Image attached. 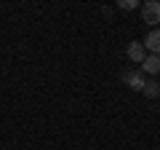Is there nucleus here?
<instances>
[{
    "mask_svg": "<svg viewBox=\"0 0 160 150\" xmlns=\"http://www.w3.org/2000/svg\"><path fill=\"white\" fill-rule=\"evenodd\" d=\"M118 6L123 8V11H133V8H139V3H136V0H120Z\"/></svg>",
    "mask_w": 160,
    "mask_h": 150,
    "instance_id": "nucleus-7",
    "label": "nucleus"
},
{
    "mask_svg": "<svg viewBox=\"0 0 160 150\" xmlns=\"http://www.w3.org/2000/svg\"><path fill=\"white\" fill-rule=\"evenodd\" d=\"M142 70L147 75H160V54H147L142 62Z\"/></svg>",
    "mask_w": 160,
    "mask_h": 150,
    "instance_id": "nucleus-2",
    "label": "nucleus"
},
{
    "mask_svg": "<svg viewBox=\"0 0 160 150\" xmlns=\"http://www.w3.org/2000/svg\"><path fill=\"white\" fill-rule=\"evenodd\" d=\"M142 46L147 48L149 54H160V29H149V35L144 38Z\"/></svg>",
    "mask_w": 160,
    "mask_h": 150,
    "instance_id": "nucleus-4",
    "label": "nucleus"
},
{
    "mask_svg": "<svg viewBox=\"0 0 160 150\" xmlns=\"http://www.w3.org/2000/svg\"><path fill=\"white\" fill-rule=\"evenodd\" d=\"M128 59H131V62H136V64H142L144 62V56H147V48L142 46V43H131V46H128Z\"/></svg>",
    "mask_w": 160,
    "mask_h": 150,
    "instance_id": "nucleus-5",
    "label": "nucleus"
},
{
    "mask_svg": "<svg viewBox=\"0 0 160 150\" xmlns=\"http://www.w3.org/2000/svg\"><path fill=\"white\" fill-rule=\"evenodd\" d=\"M142 19L149 24V27L160 24V3L158 0H147V3L142 6Z\"/></svg>",
    "mask_w": 160,
    "mask_h": 150,
    "instance_id": "nucleus-1",
    "label": "nucleus"
},
{
    "mask_svg": "<svg viewBox=\"0 0 160 150\" xmlns=\"http://www.w3.org/2000/svg\"><path fill=\"white\" fill-rule=\"evenodd\" d=\"M142 91L147 94L149 99H155V97H160V83H158V81H147V83H144V88H142Z\"/></svg>",
    "mask_w": 160,
    "mask_h": 150,
    "instance_id": "nucleus-6",
    "label": "nucleus"
},
{
    "mask_svg": "<svg viewBox=\"0 0 160 150\" xmlns=\"http://www.w3.org/2000/svg\"><path fill=\"white\" fill-rule=\"evenodd\" d=\"M123 81H126L128 86L133 88V91H142V88H144V83H147V81H144V75L139 72V70H128V72L123 75Z\"/></svg>",
    "mask_w": 160,
    "mask_h": 150,
    "instance_id": "nucleus-3",
    "label": "nucleus"
}]
</instances>
